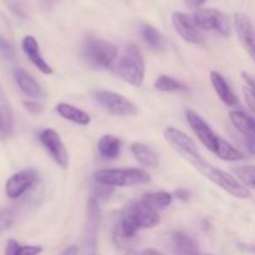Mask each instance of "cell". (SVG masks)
<instances>
[{
	"mask_svg": "<svg viewBox=\"0 0 255 255\" xmlns=\"http://www.w3.org/2000/svg\"><path fill=\"white\" fill-rule=\"evenodd\" d=\"M234 25H236L237 34L244 49L254 56L255 52V29L251 19L243 12H237L234 15Z\"/></svg>",
	"mask_w": 255,
	"mask_h": 255,
	"instance_id": "12",
	"label": "cell"
},
{
	"mask_svg": "<svg viewBox=\"0 0 255 255\" xmlns=\"http://www.w3.org/2000/svg\"><path fill=\"white\" fill-rule=\"evenodd\" d=\"M21 47L22 51H24L25 55L27 56V59L36 66V69H39V71H41L42 74L45 75L52 74L51 66H50L46 62V60L42 57L41 52H40L39 44H37L36 39H35L34 36L26 35V36L22 39Z\"/></svg>",
	"mask_w": 255,
	"mask_h": 255,
	"instance_id": "15",
	"label": "cell"
},
{
	"mask_svg": "<svg viewBox=\"0 0 255 255\" xmlns=\"http://www.w3.org/2000/svg\"><path fill=\"white\" fill-rule=\"evenodd\" d=\"M131 152L134 156V158L139 162L141 164H143L144 167H151V168H156L158 166V156L156 154V152L152 151L149 147H147L146 144L142 143H133L131 146Z\"/></svg>",
	"mask_w": 255,
	"mask_h": 255,
	"instance_id": "24",
	"label": "cell"
},
{
	"mask_svg": "<svg viewBox=\"0 0 255 255\" xmlns=\"http://www.w3.org/2000/svg\"><path fill=\"white\" fill-rule=\"evenodd\" d=\"M139 201L146 207L151 208L152 211L158 212L168 207L173 201V196L168 192H153V193H146L141 197Z\"/></svg>",
	"mask_w": 255,
	"mask_h": 255,
	"instance_id": "23",
	"label": "cell"
},
{
	"mask_svg": "<svg viewBox=\"0 0 255 255\" xmlns=\"http://www.w3.org/2000/svg\"><path fill=\"white\" fill-rule=\"evenodd\" d=\"M100 223V209L96 198H91L87 206V228H86V241L92 242L95 244L96 241L97 229Z\"/></svg>",
	"mask_w": 255,
	"mask_h": 255,
	"instance_id": "22",
	"label": "cell"
},
{
	"mask_svg": "<svg viewBox=\"0 0 255 255\" xmlns=\"http://www.w3.org/2000/svg\"><path fill=\"white\" fill-rule=\"evenodd\" d=\"M39 139L45 149L49 152L50 156L52 157V159L60 167L66 168L69 166V153L56 131H54L52 128H45L44 131L40 132Z\"/></svg>",
	"mask_w": 255,
	"mask_h": 255,
	"instance_id": "8",
	"label": "cell"
},
{
	"mask_svg": "<svg viewBox=\"0 0 255 255\" xmlns=\"http://www.w3.org/2000/svg\"><path fill=\"white\" fill-rule=\"evenodd\" d=\"M154 89L162 92H176L187 90V87L182 82H179L178 80L173 79L168 75H161L154 81Z\"/></svg>",
	"mask_w": 255,
	"mask_h": 255,
	"instance_id": "28",
	"label": "cell"
},
{
	"mask_svg": "<svg viewBox=\"0 0 255 255\" xmlns=\"http://www.w3.org/2000/svg\"><path fill=\"white\" fill-rule=\"evenodd\" d=\"M184 158H186L189 163L193 164V166L196 167L197 171L201 172L206 178H208L209 181L213 182L214 184L219 186L222 189L228 192L232 196L243 199L251 198L252 197L251 191H249L243 183H241L238 179H236L233 176L227 173V172L222 171V169L217 168V167L212 166L211 163L204 161L203 157L199 153L186 156Z\"/></svg>",
	"mask_w": 255,
	"mask_h": 255,
	"instance_id": "2",
	"label": "cell"
},
{
	"mask_svg": "<svg viewBox=\"0 0 255 255\" xmlns=\"http://www.w3.org/2000/svg\"><path fill=\"white\" fill-rule=\"evenodd\" d=\"M172 24L176 31L181 35L182 39L186 40L187 42L196 45H202L204 42V36L194 22L193 16L176 11L172 15Z\"/></svg>",
	"mask_w": 255,
	"mask_h": 255,
	"instance_id": "11",
	"label": "cell"
},
{
	"mask_svg": "<svg viewBox=\"0 0 255 255\" xmlns=\"http://www.w3.org/2000/svg\"><path fill=\"white\" fill-rule=\"evenodd\" d=\"M82 56L95 69H110L117 57V47L106 40L89 37L82 46Z\"/></svg>",
	"mask_w": 255,
	"mask_h": 255,
	"instance_id": "5",
	"label": "cell"
},
{
	"mask_svg": "<svg viewBox=\"0 0 255 255\" xmlns=\"http://www.w3.org/2000/svg\"><path fill=\"white\" fill-rule=\"evenodd\" d=\"M158 223V212L152 211L141 201H132L122 208L116 231L120 238L131 239L139 229L153 228Z\"/></svg>",
	"mask_w": 255,
	"mask_h": 255,
	"instance_id": "1",
	"label": "cell"
},
{
	"mask_svg": "<svg viewBox=\"0 0 255 255\" xmlns=\"http://www.w3.org/2000/svg\"><path fill=\"white\" fill-rule=\"evenodd\" d=\"M176 197H178V198L182 199V201H188L189 193L188 191H186V189H178V191L176 192Z\"/></svg>",
	"mask_w": 255,
	"mask_h": 255,
	"instance_id": "37",
	"label": "cell"
},
{
	"mask_svg": "<svg viewBox=\"0 0 255 255\" xmlns=\"http://www.w3.org/2000/svg\"><path fill=\"white\" fill-rule=\"evenodd\" d=\"M41 252V247L20 246L14 239H9L5 248V255H39Z\"/></svg>",
	"mask_w": 255,
	"mask_h": 255,
	"instance_id": "27",
	"label": "cell"
},
{
	"mask_svg": "<svg viewBox=\"0 0 255 255\" xmlns=\"http://www.w3.org/2000/svg\"><path fill=\"white\" fill-rule=\"evenodd\" d=\"M184 2H186L187 6L191 7V9H197V7L201 6L202 4H204L206 0H184Z\"/></svg>",
	"mask_w": 255,
	"mask_h": 255,
	"instance_id": "35",
	"label": "cell"
},
{
	"mask_svg": "<svg viewBox=\"0 0 255 255\" xmlns=\"http://www.w3.org/2000/svg\"><path fill=\"white\" fill-rule=\"evenodd\" d=\"M12 76H14L15 82H16V85L19 86L20 91L22 94L26 95L30 99H44V90L41 89V86L37 84L36 80L29 72L25 71L24 69L16 67L12 71Z\"/></svg>",
	"mask_w": 255,
	"mask_h": 255,
	"instance_id": "14",
	"label": "cell"
},
{
	"mask_svg": "<svg viewBox=\"0 0 255 255\" xmlns=\"http://www.w3.org/2000/svg\"><path fill=\"white\" fill-rule=\"evenodd\" d=\"M234 173L241 179L247 188L255 189V166H241L233 169Z\"/></svg>",
	"mask_w": 255,
	"mask_h": 255,
	"instance_id": "29",
	"label": "cell"
},
{
	"mask_svg": "<svg viewBox=\"0 0 255 255\" xmlns=\"http://www.w3.org/2000/svg\"><path fill=\"white\" fill-rule=\"evenodd\" d=\"M253 57H254V59H255V52H254V56H253Z\"/></svg>",
	"mask_w": 255,
	"mask_h": 255,
	"instance_id": "41",
	"label": "cell"
},
{
	"mask_svg": "<svg viewBox=\"0 0 255 255\" xmlns=\"http://www.w3.org/2000/svg\"><path fill=\"white\" fill-rule=\"evenodd\" d=\"M77 252H79L77 247L76 246H71V247H69V248L65 249V251L61 253V255H76Z\"/></svg>",
	"mask_w": 255,
	"mask_h": 255,
	"instance_id": "38",
	"label": "cell"
},
{
	"mask_svg": "<svg viewBox=\"0 0 255 255\" xmlns=\"http://www.w3.org/2000/svg\"><path fill=\"white\" fill-rule=\"evenodd\" d=\"M186 119L187 121H188L191 128L193 129V132L196 133V136L199 138V141H201L209 151L216 153L221 137L217 136V134L214 133L213 129L211 128V126H209L197 112L192 111V110H187Z\"/></svg>",
	"mask_w": 255,
	"mask_h": 255,
	"instance_id": "9",
	"label": "cell"
},
{
	"mask_svg": "<svg viewBox=\"0 0 255 255\" xmlns=\"http://www.w3.org/2000/svg\"><path fill=\"white\" fill-rule=\"evenodd\" d=\"M117 72L120 76L134 87L142 86L146 74L144 60L138 47L133 44H129L125 49L119 64H117Z\"/></svg>",
	"mask_w": 255,
	"mask_h": 255,
	"instance_id": "4",
	"label": "cell"
},
{
	"mask_svg": "<svg viewBox=\"0 0 255 255\" xmlns=\"http://www.w3.org/2000/svg\"><path fill=\"white\" fill-rule=\"evenodd\" d=\"M22 105H24L25 109L29 112H31V114H40V112H42V110H44L41 104H39V102L36 101H31V100H26V101L22 102Z\"/></svg>",
	"mask_w": 255,
	"mask_h": 255,
	"instance_id": "32",
	"label": "cell"
},
{
	"mask_svg": "<svg viewBox=\"0 0 255 255\" xmlns=\"http://www.w3.org/2000/svg\"><path fill=\"white\" fill-rule=\"evenodd\" d=\"M248 251H249V252H252V253H254V254H255V246H253V247H249Z\"/></svg>",
	"mask_w": 255,
	"mask_h": 255,
	"instance_id": "40",
	"label": "cell"
},
{
	"mask_svg": "<svg viewBox=\"0 0 255 255\" xmlns=\"http://www.w3.org/2000/svg\"><path fill=\"white\" fill-rule=\"evenodd\" d=\"M211 82L212 85H213L216 94L218 95L219 99H221L227 106H237V105L239 104L238 97H237L236 94L232 91L228 82L226 81V79H224L219 72H211Z\"/></svg>",
	"mask_w": 255,
	"mask_h": 255,
	"instance_id": "18",
	"label": "cell"
},
{
	"mask_svg": "<svg viewBox=\"0 0 255 255\" xmlns=\"http://www.w3.org/2000/svg\"><path fill=\"white\" fill-rule=\"evenodd\" d=\"M142 255H163V254L159 253V252L156 251V249H146V251L142 253Z\"/></svg>",
	"mask_w": 255,
	"mask_h": 255,
	"instance_id": "39",
	"label": "cell"
},
{
	"mask_svg": "<svg viewBox=\"0 0 255 255\" xmlns=\"http://www.w3.org/2000/svg\"><path fill=\"white\" fill-rule=\"evenodd\" d=\"M243 92H244V97H246L247 104H248V106L251 107L252 111L255 112V95L248 89V87H244Z\"/></svg>",
	"mask_w": 255,
	"mask_h": 255,
	"instance_id": "33",
	"label": "cell"
},
{
	"mask_svg": "<svg viewBox=\"0 0 255 255\" xmlns=\"http://www.w3.org/2000/svg\"><path fill=\"white\" fill-rule=\"evenodd\" d=\"M164 137H166L167 142L181 154L182 157L191 156V154L198 153L196 143L189 138L184 132L179 131V129L174 128V127H168L164 131Z\"/></svg>",
	"mask_w": 255,
	"mask_h": 255,
	"instance_id": "13",
	"label": "cell"
},
{
	"mask_svg": "<svg viewBox=\"0 0 255 255\" xmlns=\"http://www.w3.org/2000/svg\"><path fill=\"white\" fill-rule=\"evenodd\" d=\"M216 154L223 161H242L244 159V154L222 137L219 139Z\"/></svg>",
	"mask_w": 255,
	"mask_h": 255,
	"instance_id": "26",
	"label": "cell"
},
{
	"mask_svg": "<svg viewBox=\"0 0 255 255\" xmlns=\"http://www.w3.org/2000/svg\"><path fill=\"white\" fill-rule=\"evenodd\" d=\"M94 99L101 105L107 112L115 116L131 117L138 114V109L132 101H129L124 95L112 91H94Z\"/></svg>",
	"mask_w": 255,
	"mask_h": 255,
	"instance_id": "6",
	"label": "cell"
},
{
	"mask_svg": "<svg viewBox=\"0 0 255 255\" xmlns=\"http://www.w3.org/2000/svg\"><path fill=\"white\" fill-rule=\"evenodd\" d=\"M15 217L16 216L14 209H0V233L11 228L15 222Z\"/></svg>",
	"mask_w": 255,
	"mask_h": 255,
	"instance_id": "30",
	"label": "cell"
},
{
	"mask_svg": "<svg viewBox=\"0 0 255 255\" xmlns=\"http://www.w3.org/2000/svg\"><path fill=\"white\" fill-rule=\"evenodd\" d=\"M56 112L62 119L74 122V124L81 125V126H87L91 122V117L86 112L81 111V110L72 106V105L59 104L56 106Z\"/></svg>",
	"mask_w": 255,
	"mask_h": 255,
	"instance_id": "21",
	"label": "cell"
},
{
	"mask_svg": "<svg viewBox=\"0 0 255 255\" xmlns=\"http://www.w3.org/2000/svg\"><path fill=\"white\" fill-rule=\"evenodd\" d=\"M60 0H40V4L45 10H50L59 2Z\"/></svg>",
	"mask_w": 255,
	"mask_h": 255,
	"instance_id": "36",
	"label": "cell"
},
{
	"mask_svg": "<svg viewBox=\"0 0 255 255\" xmlns=\"http://www.w3.org/2000/svg\"><path fill=\"white\" fill-rule=\"evenodd\" d=\"M94 177L100 186L106 187H131L146 184L151 181L149 174L138 168L101 169Z\"/></svg>",
	"mask_w": 255,
	"mask_h": 255,
	"instance_id": "3",
	"label": "cell"
},
{
	"mask_svg": "<svg viewBox=\"0 0 255 255\" xmlns=\"http://www.w3.org/2000/svg\"><path fill=\"white\" fill-rule=\"evenodd\" d=\"M37 172L35 169H24L12 174L5 184V193L9 198L17 199L26 193L35 183H36Z\"/></svg>",
	"mask_w": 255,
	"mask_h": 255,
	"instance_id": "10",
	"label": "cell"
},
{
	"mask_svg": "<svg viewBox=\"0 0 255 255\" xmlns=\"http://www.w3.org/2000/svg\"><path fill=\"white\" fill-rule=\"evenodd\" d=\"M14 114L11 106L0 85V139H6L14 133Z\"/></svg>",
	"mask_w": 255,
	"mask_h": 255,
	"instance_id": "16",
	"label": "cell"
},
{
	"mask_svg": "<svg viewBox=\"0 0 255 255\" xmlns=\"http://www.w3.org/2000/svg\"><path fill=\"white\" fill-rule=\"evenodd\" d=\"M194 22L199 30L217 31L223 36H229L232 32L228 17L217 9H198L194 11Z\"/></svg>",
	"mask_w": 255,
	"mask_h": 255,
	"instance_id": "7",
	"label": "cell"
},
{
	"mask_svg": "<svg viewBox=\"0 0 255 255\" xmlns=\"http://www.w3.org/2000/svg\"><path fill=\"white\" fill-rule=\"evenodd\" d=\"M122 142L119 137L114 134H104L97 142V149L102 158L115 159L120 156Z\"/></svg>",
	"mask_w": 255,
	"mask_h": 255,
	"instance_id": "19",
	"label": "cell"
},
{
	"mask_svg": "<svg viewBox=\"0 0 255 255\" xmlns=\"http://www.w3.org/2000/svg\"><path fill=\"white\" fill-rule=\"evenodd\" d=\"M0 55L6 60L15 59V50L11 42L7 41L5 37L0 35Z\"/></svg>",
	"mask_w": 255,
	"mask_h": 255,
	"instance_id": "31",
	"label": "cell"
},
{
	"mask_svg": "<svg viewBox=\"0 0 255 255\" xmlns=\"http://www.w3.org/2000/svg\"><path fill=\"white\" fill-rule=\"evenodd\" d=\"M172 244L176 255H199V249L193 238L183 232H176L172 236Z\"/></svg>",
	"mask_w": 255,
	"mask_h": 255,
	"instance_id": "20",
	"label": "cell"
},
{
	"mask_svg": "<svg viewBox=\"0 0 255 255\" xmlns=\"http://www.w3.org/2000/svg\"><path fill=\"white\" fill-rule=\"evenodd\" d=\"M229 119L233 126L243 134L247 142H255V119L243 111H232Z\"/></svg>",
	"mask_w": 255,
	"mask_h": 255,
	"instance_id": "17",
	"label": "cell"
},
{
	"mask_svg": "<svg viewBox=\"0 0 255 255\" xmlns=\"http://www.w3.org/2000/svg\"><path fill=\"white\" fill-rule=\"evenodd\" d=\"M242 77H243V80L246 81L247 87L255 95V77L247 74V72H242Z\"/></svg>",
	"mask_w": 255,
	"mask_h": 255,
	"instance_id": "34",
	"label": "cell"
},
{
	"mask_svg": "<svg viewBox=\"0 0 255 255\" xmlns=\"http://www.w3.org/2000/svg\"><path fill=\"white\" fill-rule=\"evenodd\" d=\"M141 34L144 42L153 50L164 49V39L161 32L151 24H142Z\"/></svg>",
	"mask_w": 255,
	"mask_h": 255,
	"instance_id": "25",
	"label": "cell"
}]
</instances>
